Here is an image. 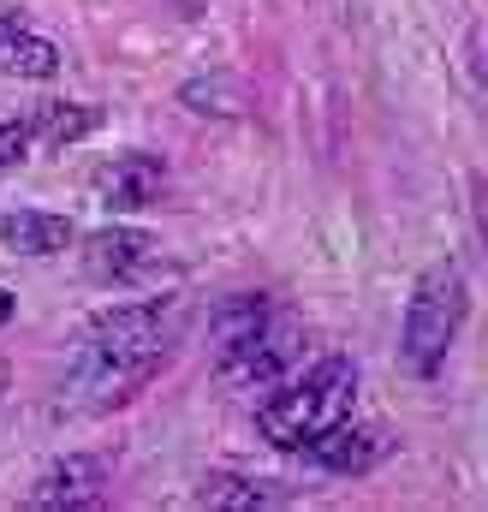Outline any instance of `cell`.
<instances>
[{
	"label": "cell",
	"mask_w": 488,
	"mask_h": 512,
	"mask_svg": "<svg viewBox=\"0 0 488 512\" xmlns=\"http://www.w3.org/2000/svg\"><path fill=\"white\" fill-rule=\"evenodd\" d=\"M298 316L280 304L268 322H256L250 334L239 340H227V346H215V382L233 387V393H250V387H274L286 370H292V358H298Z\"/></svg>",
	"instance_id": "277c9868"
},
{
	"label": "cell",
	"mask_w": 488,
	"mask_h": 512,
	"mask_svg": "<svg viewBox=\"0 0 488 512\" xmlns=\"http://www.w3.org/2000/svg\"><path fill=\"white\" fill-rule=\"evenodd\" d=\"M471 209H477V227H483V239H488V179L483 173L471 179Z\"/></svg>",
	"instance_id": "9a60e30c"
},
{
	"label": "cell",
	"mask_w": 488,
	"mask_h": 512,
	"mask_svg": "<svg viewBox=\"0 0 488 512\" xmlns=\"http://www.w3.org/2000/svg\"><path fill=\"white\" fill-rule=\"evenodd\" d=\"M352 405H358V364L352 358H316L304 376H280L274 393L256 405V429H262V441L268 447H280V453H304L322 429H334L340 417H352Z\"/></svg>",
	"instance_id": "7a4b0ae2"
},
{
	"label": "cell",
	"mask_w": 488,
	"mask_h": 512,
	"mask_svg": "<svg viewBox=\"0 0 488 512\" xmlns=\"http://www.w3.org/2000/svg\"><path fill=\"white\" fill-rule=\"evenodd\" d=\"M465 274L459 262H429L405 298V322H399V358L417 382H435L447 370V352L459 340V322H465Z\"/></svg>",
	"instance_id": "3957f363"
},
{
	"label": "cell",
	"mask_w": 488,
	"mask_h": 512,
	"mask_svg": "<svg viewBox=\"0 0 488 512\" xmlns=\"http://www.w3.org/2000/svg\"><path fill=\"white\" fill-rule=\"evenodd\" d=\"M18 24H24V18H18V12H12V6H0V42H6V36H12V30H18Z\"/></svg>",
	"instance_id": "e0dca14e"
},
{
	"label": "cell",
	"mask_w": 488,
	"mask_h": 512,
	"mask_svg": "<svg viewBox=\"0 0 488 512\" xmlns=\"http://www.w3.org/2000/svg\"><path fill=\"white\" fill-rule=\"evenodd\" d=\"M387 453H393L387 429H375V423H352V417H340L334 429H322V435L304 447V459H310L316 471H328V477H369Z\"/></svg>",
	"instance_id": "8992f818"
},
{
	"label": "cell",
	"mask_w": 488,
	"mask_h": 512,
	"mask_svg": "<svg viewBox=\"0 0 488 512\" xmlns=\"http://www.w3.org/2000/svg\"><path fill=\"white\" fill-rule=\"evenodd\" d=\"M12 310H18V304H12V292H6V286H0V328H6V322H12Z\"/></svg>",
	"instance_id": "ac0fdd59"
},
{
	"label": "cell",
	"mask_w": 488,
	"mask_h": 512,
	"mask_svg": "<svg viewBox=\"0 0 488 512\" xmlns=\"http://www.w3.org/2000/svg\"><path fill=\"white\" fill-rule=\"evenodd\" d=\"M179 340H185V298L179 292L96 310L72 346L66 376H60V411L66 417H108V411L131 405L167 370Z\"/></svg>",
	"instance_id": "6da1fadb"
},
{
	"label": "cell",
	"mask_w": 488,
	"mask_h": 512,
	"mask_svg": "<svg viewBox=\"0 0 488 512\" xmlns=\"http://www.w3.org/2000/svg\"><path fill=\"white\" fill-rule=\"evenodd\" d=\"M179 102H185L191 114H227V120L244 108V102H239V84H233V78H191V84L179 90Z\"/></svg>",
	"instance_id": "4fadbf2b"
},
{
	"label": "cell",
	"mask_w": 488,
	"mask_h": 512,
	"mask_svg": "<svg viewBox=\"0 0 488 512\" xmlns=\"http://www.w3.org/2000/svg\"><path fill=\"white\" fill-rule=\"evenodd\" d=\"M0 72L42 84V78H54V72H60V48H54L48 36H36V30H24V24H18V30L0 42Z\"/></svg>",
	"instance_id": "8fae6325"
},
{
	"label": "cell",
	"mask_w": 488,
	"mask_h": 512,
	"mask_svg": "<svg viewBox=\"0 0 488 512\" xmlns=\"http://www.w3.org/2000/svg\"><path fill=\"white\" fill-rule=\"evenodd\" d=\"M6 376H12V370H6V358H0V393H6Z\"/></svg>",
	"instance_id": "d6986e66"
},
{
	"label": "cell",
	"mask_w": 488,
	"mask_h": 512,
	"mask_svg": "<svg viewBox=\"0 0 488 512\" xmlns=\"http://www.w3.org/2000/svg\"><path fill=\"white\" fill-rule=\"evenodd\" d=\"M167 12H173V18H203L209 0H167Z\"/></svg>",
	"instance_id": "2e32d148"
},
{
	"label": "cell",
	"mask_w": 488,
	"mask_h": 512,
	"mask_svg": "<svg viewBox=\"0 0 488 512\" xmlns=\"http://www.w3.org/2000/svg\"><path fill=\"white\" fill-rule=\"evenodd\" d=\"M84 274L102 286H137V280L167 274V256H161V239L143 227H102L84 245Z\"/></svg>",
	"instance_id": "5b68a950"
},
{
	"label": "cell",
	"mask_w": 488,
	"mask_h": 512,
	"mask_svg": "<svg viewBox=\"0 0 488 512\" xmlns=\"http://www.w3.org/2000/svg\"><path fill=\"white\" fill-rule=\"evenodd\" d=\"M96 191H102V203L108 209H149V203H161L167 197V161L161 155H143V149H131L120 161H108L102 167V179H96Z\"/></svg>",
	"instance_id": "ba28073f"
},
{
	"label": "cell",
	"mask_w": 488,
	"mask_h": 512,
	"mask_svg": "<svg viewBox=\"0 0 488 512\" xmlns=\"http://www.w3.org/2000/svg\"><path fill=\"white\" fill-rule=\"evenodd\" d=\"M102 495H108V459L102 453H66L36 477L30 507H96Z\"/></svg>",
	"instance_id": "52a82bcc"
},
{
	"label": "cell",
	"mask_w": 488,
	"mask_h": 512,
	"mask_svg": "<svg viewBox=\"0 0 488 512\" xmlns=\"http://www.w3.org/2000/svg\"><path fill=\"white\" fill-rule=\"evenodd\" d=\"M24 120L36 131V149H66V143H78V137H90V131L102 126V108H84V102H36Z\"/></svg>",
	"instance_id": "30bf717a"
},
{
	"label": "cell",
	"mask_w": 488,
	"mask_h": 512,
	"mask_svg": "<svg viewBox=\"0 0 488 512\" xmlns=\"http://www.w3.org/2000/svg\"><path fill=\"white\" fill-rule=\"evenodd\" d=\"M197 501L203 507H280V501H292L280 483H268V477H209L203 489H197Z\"/></svg>",
	"instance_id": "7c38bea8"
},
{
	"label": "cell",
	"mask_w": 488,
	"mask_h": 512,
	"mask_svg": "<svg viewBox=\"0 0 488 512\" xmlns=\"http://www.w3.org/2000/svg\"><path fill=\"white\" fill-rule=\"evenodd\" d=\"M78 239V227L66 215H42V209H12L0 221V245L18 256H60Z\"/></svg>",
	"instance_id": "9c48e42d"
},
{
	"label": "cell",
	"mask_w": 488,
	"mask_h": 512,
	"mask_svg": "<svg viewBox=\"0 0 488 512\" xmlns=\"http://www.w3.org/2000/svg\"><path fill=\"white\" fill-rule=\"evenodd\" d=\"M30 149H36V131H30L24 114H18V120H0V173H6V167H18Z\"/></svg>",
	"instance_id": "5bb4252c"
}]
</instances>
